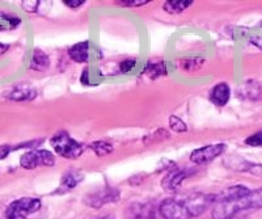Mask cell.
I'll return each mask as SVG.
<instances>
[{
    "label": "cell",
    "instance_id": "obj_1",
    "mask_svg": "<svg viewBox=\"0 0 262 219\" xmlns=\"http://www.w3.org/2000/svg\"><path fill=\"white\" fill-rule=\"evenodd\" d=\"M211 205H214L212 194L193 193L164 200L159 210L164 219H191L205 213Z\"/></svg>",
    "mask_w": 262,
    "mask_h": 219
},
{
    "label": "cell",
    "instance_id": "obj_2",
    "mask_svg": "<svg viewBox=\"0 0 262 219\" xmlns=\"http://www.w3.org/2000/svg\"><path fill=\"white\" fill-rule=\"evenodd\" d=\"M262 207V188L250 190L248 194L232 201L219 202L212 206V219H232L242 211L256 210Z\"/></svg>",
    "mask_w": 262,
    "mask_h": 219
},
{
    "label": "cell",
    "instance_id": "obj_3",
    "mask_svg": "<svg viewBox=\"0 0 262 219\" xmlns=\"http://www.w3.org/2000/svg\"><path fill=\"white\" fill-rule=\"evenodd\" d=\"M50 144L58 155L70 160L80 158L84 152V148H85L83 143L75 141L71 135L66 132L55 133L53 138L50 139Z\"/></svg>",
    "mask_w": 262,
    "mask_h": 219
},
{
    "label": "cell",
    "instance_id": "obj_4",
    "mask_svg": "<svg viewBox=\"0 0 262 219\" xmlns=\"http://www.w3.org/2000/svg\"><path fill=\"white\" fill-rule=\"evenodd\" d=\"M41 200L24 197L16 200L9 205L6 211L7 219H27L28 215L41 209Z\"/></svg>",
    "mask_w": 262,
    "mask_h": 219
},
{
    "label": "cell",
    "instance_id": "obj_5",
    "mask_svg": "<svg viewBox=\"0 0 262 219\" xmlns=\"http://www.w3.org/2000/svg\"><path fill=\"white\" fill-rule=\"evenodd\" d=\"M55 156L48 150H36L25 152L20 158V165L25 169H34L37 167H53Z\"/></svg>",
    "mask_w": 262,
    "mask_h": 219
},
{
    "label": "cell",
    "instance_id": "obj_6",
    "mask_svg": "<svg viewBox=\"0 0 262 219\" xmlns=\"http://www.w3.org/2000/svg\"><path fill=\"white\" fill-rule=\"evenodd\" d=\"M119 198V190L116 188H104V189H98L95 192L86 194L84 198V204L93 209H100L105 204H111L116 202Z\"/></svg>",
    "mask_w": 262,
    "mask_h": 219
},
{
    "label": "cell",
    "instance_id": "obj_7",
    "mask_svg": "<svg viewBox=\"0 0 262 219\" xmlns=\"http://www.w3.org/2000/svg\"><path fill=\"white\" fill-rule=\"evenodd\" d=\"M226 148L227 146L224 143L209 144V146L194 150L190 154V160L194 164H206V163H210L216 159L217 156H221L226 151Z\"/></svg>",
    "mask_w": 262,
    "mask_h": 219
},
{
    "label": "cell",
    "instance_id": "obj_8",
    "mask_svg": "<svg viewBox=\"0 0 262 219\" xmlns=\"http://www.w3.org/2000/svg\"><path fill=\"white\" fill-rule=\"evenodd\" d=\"M126 216L128 219H155V207L151 204H133L127 207Z\"/></svg>",
    "mask_w": 262,
    "mask_h": 219
},
{
    "label": "cell",
    "instance_id": "obj_9",
    "mask_svg": "<svg viewBox=\"0 0 262 219\" xmlns=\"http://www.w3.org/2000/svg\"><path fill=\"white\" fill-rule=\"evenodd\" d=\"M250 190L244 185L229 186V188L222 190V192H219L217 194H212L214 195V205L219 204V202L232 201V200H236V198H240L243 197V195L248 194ZM214 205H212V206H214Z\"/></svg>",
    "mask_w": 262,
    "mask_h": 219
},
{
    "label": "cell",
    "instance_id": "obj_10",
    "mask_svg": "<svg viewBox=\"0 0 262 219\" xmlns=\"http://www.w3.org/2000/svg\"><path fill=\"white\" fill-rule=\"evenodd\" d=\"M231 97V88L227 83H219L210 92V101L215 106H226Z\"/></svg>",
    "mask_w": 262,
    "mask_h": 219
},
{
    "label": "cell",
    "instance_id": "obj_11",
    "mask_svg": "<svg viewBox=\"0 0 262 219\" xmlns=\"http://www.w3.org/2000/svg\"><path fill=\"white\" fill-rule=\"evenodd\" d=\"M37 96V90L29 84H18L11 90L7 95L9 100L13 101H30Z\"/></svg>",
    "mask_w": 262,
    "mask_h": 219
},
{
    "label": "cell",
    "instance_id": "obj_12",
    "mask_svg": "<svg viewBox=\"0 0 262 219\" xmlns=\"http://www.w3.org/2000/svg\"><path fill=\"white\" fill-rule=\"evenodd\" d=\"M84 176L81 172L75 171V169H71V171L66 172L62 176V180H60L59 190H57L58 193H66L70 192V190L75 189L78 184H80L83 181Z\"/></svg>",
    "mask_w": 262,
    "mask_h": 219
},
{
    "label": "cell",
    "instance_id": "obj_13",
    "mask_svg": "<svg viewBox=\"0 0 262 219\" xmlns=\"http://www.w3.org/2000/svg\"><path fill=\"white\" fill-rule=\"evenodd\" d=\"M188 172L186 171H170L167 176L164 177L163 180H161V186H163L164 189L168 190V192H174V190L181 185L182 181L188 177Z\"/></svg>",
    "mask_w": 262,
    "mask_h": 219
},
{
    "label": "cell",
    "instance_id": "obj_14",
    "mask_svg": "<svg viewBox=\"0 0 262 219\" xmlns=\"http://www.w3.org/2000/svg\"><path fill=\"white\" fill-rule=\"evenodd\" d=\"M90 41L75 43L69 50V55L76 63H86L90 60Z\"/></svg>",
    "mask_w": 262,
    "mask_h": 219
},
{
    "label": "cell",
    "instance_id": "obj_15",
    "mask_svg": "<svg viewBox=\"0 0 262 219\" xmlns=\"http://www.w3.org/2000/svg\"><path fill=\"white\" fill-rule=\"evenodd\" d=\"M261 93V87L257 81L248 80L243 83L237 90V96L242 100H256Z\"/></svg>",
    "mask_w": 262,
    "mask_h": 219
},
{
    "label": "cell",
    "instance_id": "obj_16",
    "mask_svg": "<svg viewBox=\"0 0 262 219\" xmlns=\"http://www.w3.org/2000/svg\"><path fill=\"white\" fill-rule=\"evenodd\" d=\"M50 66V58L46 54L45 51H42L41 49H36L33 51L32 60H30V69L34 71H45Z\"/></svg>",
    "mask_w": 262,
    "mask_h": 219
},
{
    "label": "cell",
    "instance_id": "obj_17",
    "mask_svg": "<svg viewBox=\"0 0 262 219\" xmlns=\"http://www.w3.org/2000/svg\"><path fill=\"white\" fill-rule=\"evenodd\" d=\"M191 4H193L191 0H169V2H165L163 9L169 15H179L189 8Z\"/></svg>",
    "mask_w": 262,
    "mask_h": 219
},
{
    "label": "cell",
    "instance_id": "obj_18",
    "mask_svg": "<svg viewBox=\"0 0 262 219\" xmlns=\"http://www.w3.org/2000/svg\"><path fill=\"white\" fill-rule=\"evenodd\" d=\"M146 74L151 79H156L161 75L167 74V69H165V63L161 60H149L148 64L146 67Z\"/></svg>",
    "mask_w": 262,
    "mask_h": 219
},
{
    "label": "cell",
    "instance_id": "obj_19",
    "mask_svg": "<svg viewBox=\"0 0 262 219\" xmlns=\"http://www.w3.org/2000/svg\"><path fill=\"white\" fill-rule=\"evenodd\" d=\"M88 148L96 154V156H106L111 155L114 151V146L109 142L105 141H96L88 144Z\"/></svg>",
    "mask_w": 262,
    "mask_h": 219
},
{
    "label": "cell",
    "instance_id": "obj_20",
    "mask_svg": "<svg viewBox=\"0 0 262 219\" xmlns=\"http://www.w3.org/2000/svg\"><path fill=\"white\" fill-rule=\"evenodd\" d=\"M38 143H42V139H38V141H30L27 142V143H20L18 146H11V144H2L0 146V160L6 159L9 154L15 150H20V148L25 147H33V146H38Z\"/></svg>",
    "mask_w": 262,
    "mask_h": 219
},
{
    "label": "cell",
    "instance_id": "obj_21",
    "mask_svg": "<svg viewBox=\"0 0 262 219\" xmlns=\"http://www.w3.org/2000/svg\"><path fill=\"white\" fill-rule=\"evenodd\" d=\"M170 137L169 133L167 132L165 129H159L156 130L155 133H152V134H148L144 138V143L146 144H155L158 142H163L165 139H168Z\"/></svg>",
    "mask_w": 262,
    "mask_h": 219
},
{
    "label": "cell",
    "instance_id": "obj_22",
    "mask_svg": "<svg viewBox=\"0 0 262 219\" xmlns=\"http://www.w3.org/2000/svg\"><path fill=\"white\" fill-rule=\"evenodd\" d=\"M169 127L174 133H186L188 132V126L186 123L177 116H170L169 117Z\"/></svg>",
    "mask_w": 262,
    "mask_h": 219
},
{
    "label": "cell",
    "instance_id": "obj_23",
    "mask_svg": "<svg viewBox=\"0 0 262 219\" xmlns=\"http://www.w3.org/2000/svg\"><path fill=\"white\" fill-rule=\"evenodd\" d=\"M203 63V59H185L182 60L180 66L182 69L188 70V71H194V70H198Z\"/></svg>",
    "mask_w": 262,
    "mask_h": 219
},
{
    "label": "cell",
    "instance_id": "obj_24",
    "mask_svg": "<svg viewBox=\"0 0 262 219\" xmlns=\"http://www.w3.org/2000/svg\"><path fill=\"white\" fill-rule=\"evenodd\" d=\"M245 144H248L250 147H262V130L248 137L245 139Z\"/></svg>",
    "mask_w": 262,
    "mask_h": 219
},
{
    "label": "cell",
    "instance_id": "obj_25",
    "mask_svg": "<svg viewBox=\"0 0 262 219\" xmlns=\"http://www.w3.org/2000/svg\"><path fill=\"white\" fill-rule=\"evenodd\" d=\"M38 6H39V2L38 0H27V2H21V7L24 8V11H27V12H37V9H38Z\"/></svg>",
    "mask_w": 262,
    "mask_h": 219
},
{
    "label": "cell",
    "instance_id": "obj_26",
    "mask_svg": "<svg viewBox=\"0 0 262 219\" xmlns=\"http://www.w3.org/2000/svg\"><path fill=\"white\" fill-rule=\"evenodd\" d=\"M148 3V0H121V2H117V4L119 6H123V7H142L144 4Z\"/></svg>",
    "mask_w": 262,
    "mask_h": 219
},
{
    "label": "cell",
    "instance_id": "obj_27",
    "mask_svg": "<svg viewBox=\"0 0 262 219\" xmlns=\"http://www.w3.org/2000/svg\"><path fill=\"white\" fill-rule=\"evenodd\" d=\"M135 64H137V59H125L119 64V70L123 74H127V72H130L131 70L134 69Z\"/></svg>",
    "mask_w": 262,
    "mask_h": 219
},
{
    "label": "cell",
    "instance_id": "obj_28",
    "mask_svg": "<svg viewBox=\"0 0 262 219\" xmlns=\"http://www.w3.org/2000/svg\"><path fill=\"white\" fill-rule=\"evenodd\" d=\"M63 3H64L67 7H69V8L76 9V8H79V7L83 6V4L85 3V2H84V0H64Z\"/></svg>",
    "mask_w": 262,
    "mask_h": 219
},
{
    "label": "cell",
    "instance_id": "obj_29",
    "mask_svg": "<svg viewBox=\"0 0 262 219\" xmlns=\"http://www.w3.org/2000/svg\"><path fill=\"white\" fill-rule=\"evenodd\" d=\"M259 28L262 29V21L259 23ZM250 42H252L254 46H257V48H259L262 50V34H259V36L250 37Z\"/></svg>",
    "mask_w": 262,
    "mask_h": 219
},
{
    "label": "cell",
    "instance_id": "obj_30",
    "mask_svg": "<svg viewBox=\"0 0 262 219\" xmlns=\"http://www.w3.org/2000/svg\"><path fill=\"white\" fill-rule=\"evenodd\" d=\"M9 46L8 45H3V43H0V55L4 54L7 50H8Z\"/></svg>",
    "mask_w": 262,
    "mask_h": 219
},
{
    "label": "cell",
    "instance_id": "obj_31",
    "mask_svg": "<svg viewBox=\"0 0 262 219\" xmlns=\"http://www.w3.org/2000/svg\"><path fill=\"white\" fill-rule=\"evenodd\" d=\"M102 219H112L111 216H105V218H102Z\"/></svg>",
    "mask_w": 262,
    "mask_h": 219
}]
</instances>
